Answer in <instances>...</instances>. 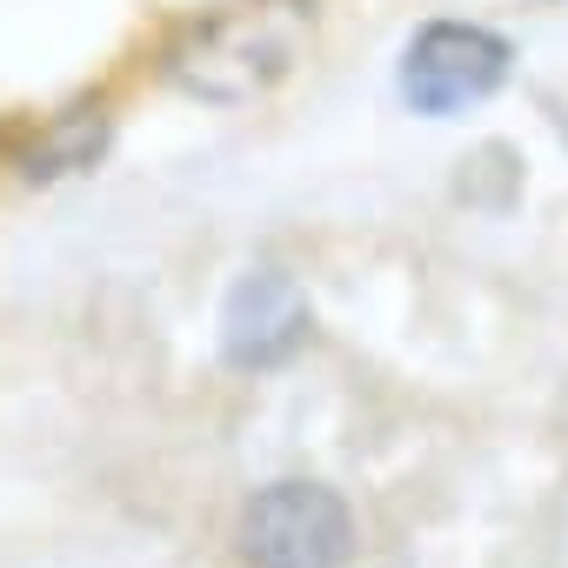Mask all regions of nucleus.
Wrapping results in <instances>:
<instances>
[{
    "mask_svg": "<svg viewBox=\"0 0 568 568\" xmlns=\"http://www.w3.org/2000/svg\"><path fill=\"white\" fill-rule=\"evenodd\" d=\"M308 41H315V0H221L214 14L187 21L168 41L161 74L187 101L241 108L274 81H288Z\"/></svg>",
    "mask_w": 568,
    "mask_h": 568,
    "instance_id": "1",
    "label": "nucleus"
},
{
    "mask_svg": "<svg viewBox=\"0 0 568 568\" xmlns=\"http://www.w3.org/2000/svg\"><path fill=\"white\" fill-rule=\"evenodd\" d=\"M234 555L241 568H348L355 515L328 481H267L241 501Z\"/></svg>",
    "mask_w": 568,
    "mask_h": 568,
    "instance_id": "2",
    "label": "nucleus"
},
{
    "mask_svg": "<svg viewBox=\"0 0 568 568\" xmlns=\"http://www.w3.org/2000/svg\"><path fill=\"white\" fill-rule=\"evenodd\" d=\"M508 41L475 21H428L402 54V101L415 114H462L508 81Z\"/></svg>",
    "mask_w": 568,
    "mask_h": 568,
    "instance_id": "3",
    "label": "nucleus"
},
{
    "mask_svg": "<svg viewBox=\"0 0 568 568\" xmlns=\"http://www.w3.org/2000/svg\"><path fill=\"white\" fill-rule=\"evenodd\" d=\"M315 315H308V295L295 288L281 267H254L227 288V308H221V355L234 368H274L288 362L302 342H308Z\"/></svg>",
    "mask_w": 568,
    "mask_h": 568,
    "instance_id": "4",
    "label": "nucleus"
},
{
    "mask_svg": "<svg viewBox=\"0 0 568 568\" xmlns=\"http://www.w3.org/2000/svg\"><path fill=\"white\" fill-rule=\"evenodd\" d=\"M108 101H74V108H54L48 121H34L21 141H14V174L21 181H68L81 168H94L108 154Z\"/></svg>",
    "mask_w": 568,
    "mask_h": 568,
    "instance_id": "5",
    "label": "nucleus"
}]
</instances>
